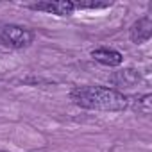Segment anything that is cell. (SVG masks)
<instances>
[{"mask_svg":"<svg viewBox=\"0 0 152 152\" xmlns=\"http://www.w3.org/2000/svg\"><path fill=\"white\" fill-rule=\"evenodd\" d=\"M70 99L75 106L91 111L116 113L124 111L129 106V99L113 88L104 86H77L70 93Z\"/></svg>","mask_w":152,"mask_h":152,"instance_id":"obj_1","label":"cell"},{"mask_svg":"<svg viewBox=\"0 0 152 152\" xmlns=\"http://www.w3.org/2000/svg\"><path fill=\"white\" fill-rule=\"evenodd\" d=\"M32 31L16 23H0V43L11 48H25L32 43Z\"/></svg>","mask_w":152,"mask_h":152,"instance_id":"obj_2","label":"cell"},{"mask_svg":"<svg viewBox=\"0 0 152 152\" xmlns=\"http://www.w3.org/2000/svg\"><path fill=\"white\" fill-rule=\"evenodd\" d=\"M31 9H34V11H45V13L57 15V16H70L75 11L72 0H59V2H38V4H32Z\"/></svg>","mask_w":152,"mask_h":152,"instance_id":"obj_3","label":"cell"},{"mask_svg":"<svg viewBox=\"0 0 152 152\" xmlns=\"http://www.w3.org/2000/svg\"><path fill=\"white\" fill-rule=\"evenodd\" d=\"M129 36H131V41L136 43V45H141V43L148 41L150 36H152V20H150V16H143L138 22H134L131 25Z\"/></svg>","mask_w":152,"mask_h":152,"instance_id":"obj_4","label":"cell"},{"mask_svg":"<svg viewBox=\"0 0 152 152\" xmlns=\"http://www.w3.org/2000/svg\"><path fill=\"white\" fill-rule=\"evenodd\" d=\"M91 57H93L97 63L104 64V66H118V64H122V61H124V56H122L118 50L107 48V47H100V48L91 50Z\"/></svg>","mask_w":152,"mask_h":152,"instance_id":"obj_5","label":"cell"},{"mask_svg":"<svg viewBox=\"0 0 152 152\" xmlns=\"http://www.w3.org/2000/svg\"><path fill=\"white\" fill-rule=\"evenodd\" d=\"M113 81H115L118 86H127V88H131V86H134V84L138 83V73H136L134 70H124V72H118V73L115 75Z\"/></svg>","mask_w":152,"mask_h":152,"instance_id":"obj_6","label":"cell"},{"mask_svg":"<svg viewBox=\"0 0 152 152\" xmlns=\"http://www.w3.org/2000/svg\"><path fill=\"white\" fill-rule=\"evenodd\" d=\"M134 109L138 113H143V115H148L150 113V95H143V97H138L134 100Z\"/></svg>","mask_w":152,"mask_h":152,"instance_id":"obj_7","label":"cell"},{"mask_svg":"<svg viewBox=\"0 0 152 152\" xmlns=\"http://www.w3.org/2000/svg\"><path fill=\"white\" fill-rule=\"evenodd\" d=\"M0 152H2V150H0Z\"/></svg>","mask_w":152,"mask_h":152,"instance_id":"obj_8","label":"cell"}]
</instances>
